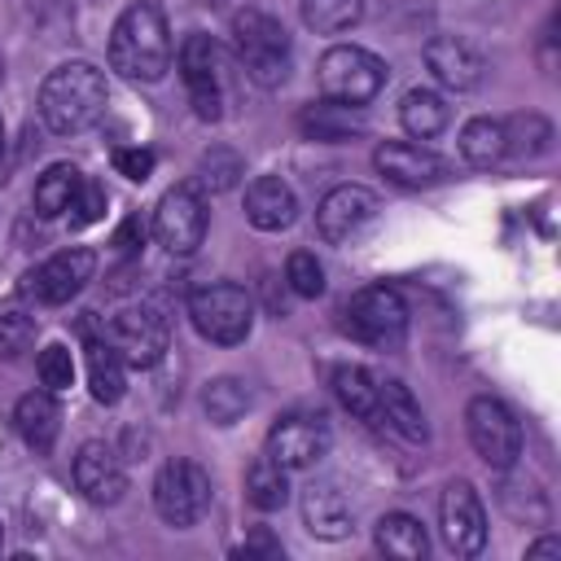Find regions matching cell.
Wrapping results in <instances>:
<instances>
[{
    "mask_svg": "<svg viewBox=\"0 0 561 561\" xmlns=\"http://www.w3.org/2000/svg\"><path fill=\"white\" fill-rule=\"evenodd\" d=\"M153 149H140V145H123V149H114V171L118 175H127V180H136V184H145L149 175H153Z\"/></svg>",
    "mask_w": 561,
    "mask_h": 561,
    "instance_id": "obj_37",
    "label": "cell"
},
{
    "mask_svg": "<svg viewBox=\"0 0 561 561\" xmlns=\"http://www.w3.org/2000/svg\"><path fill=\"white\" fill-rule=\"evenodd\" d=\"M0 162H4V123H0Z\"/></svg>",
    "mask_w": 561,
    "mask_h": 561,
    "instance_id": "obj_42",
    "label": "cell"
},
{
    "mask_svg": "<svg viewBox=\"0 0 561 561\" xmlns=\"http://www.w3.org/2000/svg\"><path fill=\"white\" fill-rule=\"evenodd\" d=\"M373 215H377V197L359 184H342V188L324 193V202L316 210V224H320L324 241H351L364 224H373Z\"/></svg>",
    "mask_w": 561,
    "mask_h": 561,
    "instance_id": "obj_15",
    "label": "cell"
},
{
    "mask_svg": "<svg viewBox=\"0 0 561 561\" xmlns=\"http://www.w3.org/2000/svg\"><path fill=\"white\" fill-rule=\"evenodd\" d=\"M294 215H298V197L280 175H259L245 188V219L259 232H280L294 224Z\"/></svg>",
    "mask_w": 561,
    "mask_h": 561,
    "instance_id": "obj_17",
    "label": "cell"
},
{
    "mask_svg": "<svg viewBox=\"0 0 561 561\" xmlns=\"http://www.w3.org/2000/svg\"><path fill=\"white\" fill-rule=\"evenodd\" d=\"M88 386L96 403H118L127 394V364L110 351L105 337L88 342Z\"/></svg>",
    "mask_w": 561,
    "mask_h": 561,
    "instance_id": "obj_24",
    "label": "cell"
},
{
    "mask_svg": "<svg viewBox=\"0 0 561 561\" xmlns=\"http://www.w3.org/2000/svg\"><path fill=\"white\" fill-rule=\"evenodd\" d=\"M92 272H96V254L83 245H70V250L48 254L39 267H31L22 276V294L44 302V307H61L92 280Z\"/></svg>",
    "mask_w": 561,
    "mask_h": 561,
    "instance_id": "obj_9",
    "label": "cell"
},
{
    "mask_svg": "<svg viewBox=\"0 0 561 561\" xmlns=\"http://www.w3.org/2000/svg\"><path fill=\"white\" fill-rule=\"evenodd\" d=\"M329 425L320 416H285L267 434V456L289 473V469H311L329 451Z\"/></svg>",
    "mask_w": 561,
    "mask_h": 561,
    "instance_id": "obj_14",
    "label": "cell"
},
{
    "mask_svg": "<svg viewBox=\"0 0 561 561\" xmlns=\"http://www.w3.org/2000/svg\"><path fill=\"white\" fill-rule=\"evenodd\" d=\"M105 75L92 61H66L57 66L39 88V114L57 136H79L105 114Z\"/></svg>",
    "mask_w": 561,
    "mask_h": 561,
    "instance_id": "obj_2",
    "label": "cell"
},
{
    "mask_svg": "<svg viewBox=\"0 0 561 561\" xmlns=\"http://www.w3.org/2000/svg\"><path fill=\"white\" fill-rule=\"evenodd\" d=\"M140 241H145V224L131 215V219L114 232V245H118V254H136V245H140Z\"/></svg>",
    "mask_w": 561,
    "mask_h": 561,
    "instance_id": "obj_39",
    "label": "cell"
},
{
    "mask_svg": "<svg viewBox=\"0 0 561 561\" xmlns=\"http://www.w3.org/2000/svg\"><path fill=\"white\" fill-rule=\"evenodd\" d=\"M0 543H4V526H0Z\"/></svg>",
    "mask_w": 561,
    "mask_h": 561,
    "instance_id": "obj_43",
    "label": "cell"
},
{
    "mask_svg": "<svg viewBox=\"0 0 561 561\" xmlns=\"http://www.w3.org/2000/svg\"><path fill=\"white\" fill-rule=\"evenodd\" d=\"M202 408H206V416H210L215 425H232V421L250 408V390H245V381H237V377H215V381L206 386V394H202Z\"/></svg>",
    "mask_w": 561,
    "mask_h": 561,
    "instance_id": "obj_32",
    "label": "cell"
},
{
    "mask_svg": "<svg viewBox=\"0 0 561 561\" xmlns=\"http://www.w3.org/2000/svg\"><path fill=\"white\" fill-rule=\"evenodd\" d=\"M285 280L298 298H320L324 294V267L311 250H294L289 263H285Z\"/></svg>",
    "mask_w": 561,
    "mask_h": 561,
    "instance_id": "obj_33",
    "label": "cell"
},
{
    "mask_svg": "<svg viewBox=\"0 0 561 561\" xmlns=\"http://www.w3.org/2000/svg\"><path fill=\"white\" fill-rule=\"evenodd\" d=\"M105 342H110V351L127 368H153L162 359L171 333H167V320L153 307H131V311H123V316L110 320Z\"/></svg>",
    "mask_w": 561,
    "mask_h": 561,
    "instance_id": "obj_11",
    "label": "cell"
},
{
    "mask_svg": "<svg viewBox=\"0 0 561 561\" xmlns=\"http://www.w3.org/2000/svg\"><path fill=\"white\" fill-rule=\"evenodd\" d=\"M526 557H561V543L557 539H539V543L526 548Z\"/></svg>",
    "mask_w": 561,
    "mask_h": 561,
    "instance_id": "obj_41",
    "label": "cell"
},
{
    "mask_svg": "<svg viewBox=\"0 0 561 561\" xmlns=\"http://www.w3.org/2000/svg\"><path fill=\"white\" fill-rule=\"evenodd\" d=\"M31 342H35V320L26 311H4L0 316V355L18 359L31 351Z\"/></svg>",
    "mask_w": 561,
    "mask_h": 561,
    "instance_id": "obj_35",
    "label": "cell"
},
{
    "mask_svg": "<svg viewBox=\"0 0 561 561\" xmlns=\"http://www.w3.org/2000/svg\"><path fill=\"white\" fill-rule=\"evenodd\" d=\"M408 329V302L390 285H364L346 302V333L364 346H394Z\"/></svg>",
    "mask_w": 561,
    "mask_h": 561,
    "instance_id": "obj_6",
    "label": "cell"
},
{
    "mask_svg": "<svg viewBox=\"0 0 561 561\" xmlns=\"http://www.w3.org/2000/svg\"><path fill=\"white\" fill-rule=\"evenodd\" d=\"M302 517H307V530L320 539H342L351 530V504L333 482H316L302 495Z\"/></svg>",
    "mask_w": 561,
    "mask_h": 561,
    "instance_id": "obj_21",
    "label": "cell"
},
{
    "mask_svg": "<svg viewBox=\"0 0 561 561\" xmlns=\"http://www.w3.org/2000/svg\"><path fill=\"white\" fill-rule=\"evenodd\" d=\"M504 149H508V127H504V123H495V118H473V123H465V131H460V153H465V162H473V167H495V162L504 158Z\"/></svg>",
    "mask_w": 561,
    "mask_h": 561,
    "instance_id": "obj_28",
    "label": "cell"
},
{
    "mask_svg": "<svg viewBox=\"0 0 561 561\" xmlns=\"http://www.w3.org/2000/svg\"><path fill=\"white\" fill-rule=\"evenodd\" d=\"M425 66L434 70V79H438L443 88H456V92H469V88H478V79H482V57H478L469 44H460L456 35L430 39V44H425Z\"/></svg>",
    "mask_w": 561,
    "mask_h": 561,
    "instance_id": "obj_19",
    "label": "cell"
},
{
    "mask_svg": "<svg viewBox=\"0 0 561 561\" xmlns=\"http://www.w3.org/2000/svg\"><path fill=\"white\" fill-rule=\"evenodd\" d=\"M180 75L193 101L197 118H219L224 114V53L210 35H188L180 48Z\"/></svg>",
    "mask_w": 561,
    "mask_h": 561,
    "instance_id": "obj_10",
    "label": "cell"
},
{
    "mask_svg": "<svg viewBox=\"0 0 561 561\" xmlns=\"http://www.w3.org/2000/svg\"><path fill=\"white\" fill-rule=\"evenodd\" d=\"M298 127L311 136V140H346L359 118H355V105H342V101H320V105H307L298 114Z\"/></svg>",
    "mask_w": 561,
    "mask_h": 561,
    "instance_id": "obj_29",
    "label": "cell"
},
{
    "mask_svg": "<svg viewBox=\"0 0 561 561\" xmlns=\"http://www.w3.org/2000/svg\"><path fill=\"white\" fill-rule=\"evenodd\" d=\"M447 118H451V110H447V101H443L434 88H412V92L399 101V123H403V131L416 136V140L438 136V131L447 127Z\"/></svg>",
    "mask_w": 561,
    "mask_h": 561,
    "instance_id": "obj_23",
    "label": "cell"
},
{
    "mask_svg": "<svg viewBox=\"0 0 561 561\" xmlns=\"http://www.w3.org/2000/svg\"><path fill=\"white\" fill-rule=\"evenodd\" d=\"M377 403H381V425H390L408 443H425V416L403 381H394V377L377 381Z\"/></svg>",
    "mask_w": 561,
    "mask_h": 561,
    "instance_id": "obj_22",
    "label": "cell"
},
{
    "mask_svg": "<svg viewBox=\"0 0 561 561\" xmlns=\"http://www.w3.org/2000/svg\"><path fill=\"white\" fill-rule=\"evenodd\" d=\"M465 421H469V443H473V451H478L491 469H513V465H517V456H522V430H517V416H513L500 399L478 394V399L469 403Z\"/></svg>",
    "mask_w": 561,
    "mask_h": 561,
    "instance_id": "obj_8",
    "label": "cell"
},
{
    "mask_svg": "<svg viewBox=\"0 0 561 561\" xmlns=\"http://www.w3.org/2000/svg\"><path fill=\"white\" fill-rule=\"evenodd\" d=\"M333 390H337L342 408H351L359 421H368V425H381L377 381H373V373H368V368H359V364H346V368H337V373H333Z\"/></svg>",
    "mask_w": 561,
    "mask_h": 561,
    "instance_id": "obj_26",
    "label": "cell"
},
{
    "mask_svg": "<svg viewBox=\"0 0 561 561\" xmlns=\"http://www.w3.org/2000/svg\"><path fill=\"white\" fill-rule=\"evenodd\" d=\"M373 162H377V171L390 175L394 184H434V180L443 175V162H438L430 149L408 145V140L381 145V149L373 153Z\"/></svg>",
    "mask_w": 561,
    "mask_h": 561,
    "instance_id": "obj_20",
    "label": "cell"
},
{
    "mask_svg": "<svg viewBox=\"0 0 561 561\" xmlns=\"http://www.w3.org/2000/svg\"><path fill=\"white\" fill-rule=\"evenodd\" d=\"M377 548H381L386 557H394V561H421L425 548H430V539H425V526H421L416 517H408V513H386V517L377 522Z\"/></svg>",
    "mask_w": 561,
    "mask_h": 561,
    "instance_id": "obj_25",
    "label": "cell"
},
{
    "mask_svg": "<svg viewBox=\"0 0 561 561\" xmlns=\"http://www.w3.org/2000/svg\"><path fill=\"white\" fill-rule=\"evenodd\" d=\"M438 522H443V539L451 552L460 557H473L482 552L486 543V513H482V500L469 482H447L443 500H438Z\"/></svg>",
    "mask_w": 561,
    "mask_h": 561,
    "instance_id": "obj_13",
    "label": "cell"
},
{
    "mask_svg": "<svg viewBox=\"0 0 561 561\" xmlns=\"http://www.w3.org/2000/svg\"><path fill=\"white\" fill-rule=\"evenodd\" d=\"M110 66L127 79L153 83L171 66V26L153 0H136L118 13L110 31Z\"/></svg>",
    "mask_w": 561,
    "mask_h": 561,
    "instance_id": "obj_1",
    "label": "cell"
},
{
    "mask_svg": "<svg viewBox=\"0 0 561 561\" xmlns=\"http://www.w3.org/2000/svg\"><path fill=\"white\" fill-rule=\"evenodd\" d=\"M153 508L167 526H193L210 508V478L193 460H167L153 478Z\"/></svg>",
    "mask_w": 561,
    "mask_h": 561,
    "instance_id": "obj_7",
    "label": "cell"
},
{
    "mask_svg": "<svg viewBox=\"0 0 561 561\" xmlns=\"http://www.w3.org/2000/svg\"><path fill=\"white\" fill-rule=\"evenodd\" d=\"M320 88L329 101L342 105H364L386 88V61L359 44H337L320 57Z\"/></svg>",
    "mask_w": 561,
    "mask_h": 561,
    "instance_id": "obj_5",
    "label": "cell"
},
{
    "mask_svg": "<svg viewBox=\"0 0 561 561\" xmlns=\"http://www.w3.org/2000/svg\"><path fill=\"white\" fill-rule=\"evenodd\" d=\"M232 44H237V57H241V66L254 83L272 88L289 75V35L272 13L241 9L232 18Z\"/></svg>",
    "mask_w": 561,
    "mask_h": 561,
    "instance_id": "obj_3",
    "label": "cell"
},
{
    "mask_svg": "<svg viewBox=\"0 0 561 561\" xmlns=\"http://www.w3.org/2000/svg\"><path fill=\"white\" fill-rule=\"evenodd\" d=\"M241 175V162H237V153H210V158H202V180L210 184V188H228L232 180Z\"/></svg>",
    "mask_w": 561,
    "mask_h": 561,
    "instance_id": "obj_38",
    "label": "cell"
},
{
    "mask_svg": "<svg viewBox=\"0 0 561 561\" xmlns=\"http://www.w3.org/2000/svg\"><path fill=\"white\" fill-rule=\"evenodd\" d=\"M364 18V0H302V22L320 35L351 31Z\"/></svg>",
    "mask_w": 561,
    "mask_h": 561,
    "instance_id": "obj_31",
    "label": "cell"
},
{
    "mask_svg": "<svg viewBox=\"0 0 561 561\" xmlns=\"http://www.w3.org/2000/svg\"><path fill=\"white\" fill-rule=\"evenodd\" d=\"M75 486L92 500V504H114L127 486L123 460L110 443H83L75 456Z\"/></svg>",
    "mask_w": 561,
    "mask_h": 561,
    "instance_id": "obj_16",
    "label": "cell"
},
{
    "mask_svg": "<svg viewBox=\"0 0 561 561\" xmlns=\"http://www.w3.org/2000/svg\"><path fill=\"white\" fill-rule=\"evenodd\" d=\"M70 228H88V224H96L101 215H105V188L96 184V180H83L79 184V193L70 197Z\"/></svg>",
    "mask_w": 561,
    "mask_h": 561,
    "instance_id": "obj_36",
    "label": "cell"
},
{
    "mask_svg": "<svg viewBox=\"0 0 561 561\" xmlns=\"http://www.w3.org/2000/svg\"><path fill=\"white\" fill-rule=\"evenodd\" d=\"M188 320L193 329L206 337V342H219V346H237L250 337V324H254V302L241 285L232 280H210L202 289L188 294Z\"/></svg>",
    "mask_w": 561,
    "mask_h": 561,
    "instance_id": "obj_4",
    "label": "cell"
},
{
    "mask_svg": "<svg viewBox=\"0 0 561 561\" xmlns=\"http://www.w3.org/2000/svg\"><path fill=\"white\" fill-rule=\"evenodd\" d=\"M153 237L171 254H193L206 237V202L184 184L162 193V202L153 210Z\"/></svg>",
    "mask_w": 561,
    "mask_h": 561,
    "instance_id": "obj_12",
    "label": "cell"
},
{
    "mask_svg": "<svg viewBox=\"0 0 561 561\" xmlns=\"http://www.w3.org/2000/svg\"><path fill=\"white\" fill-rule=\"evenodd\" d=\"M237 557H280V543H276V539H267V535H254L250 543H241V548H237Z\"/></svg>",
    "mask_w": 561,
    "mask_h": 561,
    "instance_id": "obj_40",
    "label": "cell"
},
{
    "mask_svg": "<svg viewBox=\"0 0 561 561\" xmlns=\"http://www.w3.org/2000/svg\"><path fill=\"white\" fill-rule=\"evenodd\" d=\"M13 425L22 434V443L35 451V456H48L57 434H61V408H57V394L53 390H31L18 399L13 408Z\"/></svg>",
    "mask_w": 561,
    "mask_h": 561,
    "instance_id": "obj_18",
    "label": "cell"
},
{
    "mask_svg": "<svg viewBox=\"0 0 561 561\" xmlns=\"http://www.w3.org/2000/svg\"><path fill=\"white\" fill-rule=\"evenodd\" d=\"M79 184H83L79 167H70V162H53V167L35 180V210H39L44 219L66 215V210H70V197L79 193Z\"/></svg>",
    "mask_w": 561,
    "mask_h": 561,
    "instance_id": "obj_27",
    "label": "cell"
},
{
    "mask_svg": "<svg viewBox=\"0 0 561 561\" xmlns=\"http://www.w3.org/2000/svg\"><path fill=\"white\" fill-rule=\"evenodd\" d=\"M245 495H250V504H254V508H263V513L280 508V504H285V495H289L285 469H280L272 456L254 460V465H250V473H245Z\"/></svg>",
    "mask_w": 561,
    "mask_h": 561,
    "instance_id": "obj_30",
    "label": "cell"
},
{
    "mask_svg": "<svg viewBox=\"0 0 561 561\" xmlns=\"http://www.w3.org/2000/svg\"><path fill=\"white\" fill-rule=\"evenodd\" d=\"M35 368H39V381H44V390H53V394H61V390H70V386H75V355H70L61 342L44 346Z\"/></svg>",
    "mask_w": 561,
    "mask_h": 561,
    "instance_id": "obj_34",
    "label": "cell"
}]
</instances>
